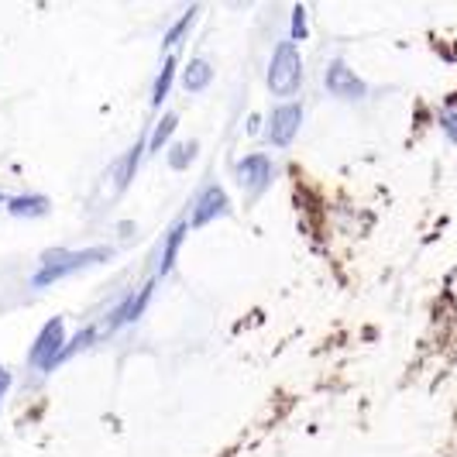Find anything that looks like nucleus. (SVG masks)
Here are the masks:
<instances>
[{"label": "nucleus", "instance_id": "10", "mask_svg": "<svg viewBox=\"0 0 457 457\" xmlns=\"http://www.w3.org/2000/svg\"><path fill=\"white\" fill-rule=\"evenodd\" d=\"M210 83H213V66H210V59L193 55L183 69V90L186 93H204Z\"/></svg>", "mask_w": 457, "mask_h": 457}, {"label": "nucleus", "instance_id": "8", "mask_svg": "<svg viewBox=\"0 0 457 457\" xmlns=\"http://www.w3.org/2000/svg\"><path fill=\"white\" fill-rule=\"evenodd\" d=\"M4 206H7V213L14 220H38V217H46L48 210H52L48 196H42V193H18V196H11Z\"/></svg>", "mask_w": 457, "mask_h": 457}, {"label": "nucleus", "instance_id": "12", "mask_svg": "<svg viewBox=\"0 0 457 457\" xmlns=\"http://www.w3.org/2000/svg\"><path fill=\"white\" fill-rule=\"evenodd\" d=\"M172 83H176V55H165L162 72L155 76V87H152V107H155V111L165 104V96H169V90H172Z\"/></svg>", "mask_w": 457, "mask_h": 457}, {"label": "nucleus", "instance_id": "20", "mask_svg": "<svg viewBox=\"0 0 457 457\" xmlns=\"http://www.w3.org/2000/svg\"><path fill=\"white\" fill-rule=\"evenodd\" d=\"M11 368L7 365H0V406H4V399H7V392H11Z\"/></svg>", "mask_w": 457, "mask_h": 457}, {"label": "nucleus", "instance_id": "21", "mask_svg": "<svg viewBox=\"0 0 457 457\" xmlns=\"http://www.w3.org/2000/svg\"><path fill=\"white\" fill-rule=\"evenodd\" d=\"M0 204H7V200H4V193H0Z\"/></svg>", "mask_w": 457, "mask_h": 457}, {"label": "nucleus", "instance_id": "17", "mask_svg": "<svg viewBox=\"0 0 457 457\" xmlns=\"http://www.w3.org/2000/svg\"><path fill=\"white\" fill-rule=\"evenodd\" d=\"M96 334H100L96 327H87L83 334H76V337H72V341L66 344V351H62V361H69V358H76L79 351H87V347H90V344L96 341ZM62 361H59V365H62Z\"/></svg>", "mask_w": 457, "mask_h": 457}, {"label": "nucleus", "instance_id": "1", "mask_svg": "<svg viewBox=\"0 0 457 457\" xmlns=\"http://www.w3.org/2000/svg\"><path fill=\"white\" fill-rule=\"evenodd\" d=\"M111 258V248H79V252H69V248H59V252H48L42 269L31 275V286L35 289H46L52 282H62L66 275H76L90 265H100Z\"/></svg>", "mask_w": 457, "mask_h": 457}, {"label": "nucleus", "instance_id": "14", "mask_svg": "<svg viewBox=\"0 0 457 457\" xmlns=\"http://www.w3.org/2000/svg\"><path fill=\"white\" fill-rule=\"evenodd\" d=\"M179 128V114H165L155 124V131H152V137H148V152H159L162 145H169L172 141V131Z\"/></svg>", "mask_w": 457, "mask_h": 457}, {"label": "nucleus", "instance_id": "18", "mask_svg": "<svg viewBox=\"0 0 457 457\" xmlns=\"http://www.w3.org/2000/svg\"><path fill=\"white\" fill-rule=\"evenodd\" d=\"M289 31H293V42H303V38L310 35V28H306V4H296V7H293V28H289Z\"/></svg>", "mask_w": 457, "mask_h": 457}, {"label": "nucleus", "instance_id": "19", "mask_svg": "<svg viewBox=\"0 0 457 457\" xmlns=\"http://www.w3.org/2000/svg\"><path fill=\"white\" fill-rule=\"evenodd\" d=\"M440 124H444L447 137H451V141H457V111H444V114H440Z\"/></svg>", "mask_w": 457, "mask_h": 457}, {"label": "nucleus", "instance_id": "15", "mask_svg": "<svg viewBox=\"0 0 457 457\" xmlns=\"http://www.w3.org/2000/svg\"><path fill=\"white\" fill-rule=\"evenodd\" d=\"M196 152H200L196 141H176V145L169 148V165H172V169H186L189 162L196 159Z\"/></svg>", "mask_w": 457, "mask_h": 457}, {"label": "nucleus", "instance_id": "6", "mask_svg": "<svg viewBox=\"0 0 457 457\" xmlns=\"http://www.w3.org/2000/svg\"><path fill=\"white\" fill-rule=\"evenodd\" d=\"M234 176H237L241 189H248L254 200H258V196L269 189V183H272V159H269V155H262V152L245 155V159L237 162Z\"/></svg>", "mask_w": 457, "mask_h": 457}, {"label": "nucleus", "instance_id": "5", "mask_svg": "<svg viewBox=\"0 0 457 457\" xmlns=\"http://www.w3.org/2000/svg\"><path fill=\"white\" fill-rule=\"evenodd\" d=\"M323 90L330 96H341V100H361L368 93V83L344 59H334L323 72Z\"/></svg>", "mask_w": 457, "mask_h": 457}, {"label": "nucleus", "instance_id": "11", "mask_svg": "<svg viewBox=\"0 0 457 457\" xmlns=\"http://www.w3.org/2000/svg\"><path fill=\"white\" fill-rule=\"evenodd\" d=\"M186 230H189V220H179L176 228L169 230V237H165V245H162V262H159V278L172 272V265H176V258H179V248H183V237Z\"/></svg>", "mask_w": 457, "mask_h": 457}, {"label": "nucleus", "instance_id": "2", "mask_svg": "<svg viewBox=\"0 0 457 457\" xmlns=\"http://www.w3.org/2000/svg\"><path fill=\"white\" fill-rule=\"evenodd\" d=\"M303 90V55L293 38L278 42L272 48V62H269V93L278 100H293Z\"/></svg>", "mask_w": 457, "mask_h": 457}, {"label": "nucleus", "instance_id": "13", "mask_svg": "<svg viewBox=\"0 0 457 457\" xmlns=\"http://www.w3.org/2000/svg\"><path fill=\"white\" fill-rule=\"evenodd\" d=\"M196 14H200V7H189L179 21L172 24L169 31H165V38H162V46L165 48H176L179 42H183L186 35H189V28H193V21H196Z\"/></svg>", "mask_w": 457, "mask_h": 457}, {"label": "nucleus", "instance_id": "3", "mask_svg": "<svg viewBox=\"0 0 457 457\" xmlns=\"http://www.w3.org/2000/svg\"><path fill=\"white\" fill-rule=\"evenodd\" d=\"M66 320L62 317H52V320L38 330V337L28 351V365L35 371H52V368L62 361V351H66Z\"/></svg>", "mask_w": 457, "mask_h": 457}, {"label": "nucleus", "instance_id": "9", "mask_svg": "<svg viewBox=\"0 0 457 457\" xmlns=\"http://www.w3.org/2000/svg\"><path fill=\"white\" fill-rule=\"evenodd\" d=\"M155 293V282H145L141 289H137L135 296H128L120 306H117V313L111 317V327H120V323H135L141 313H145V306H148V299Z\"/></svg>", "mask_w": 457, "mask_h": 457}, {"label": "nucleus", "instance_id": "7", "mask_svg": "<svg viewBox=\"0 0 457 457\" xmlns=\"http://www.w3.org/2000/svg\"><path fill=\"white\" fill-rule=\"evenodd\" d=\"M228 213H230L228 193H224L220 186H206L204 193H200V200L193 204L189 228H206V224H213V220H220V217H228Z\"/></svg>", "mask_w": 457, "mask_h": 457}, {"label": "nucleus", "instance_id": "16", "mask_svg": "<svg viewBox=\"0 0 457 457\" xmlns=\"http://www.w3.org/2000/svg\"><path fill=\"white\" fill-rule=\"evenodd\" d=\"M141 152H145V145H135L128 155H124V162H120V169H117V189H124V186L135 179L137 172V162H141Z\"/></svg>", "mask_w": 457, "mask_h": 457}, {"label": "nucleus", "instance_id": "4", "mask_svg": "<svg viewBox=\"0 0 457 457\" xmlns=\"http://www.w3.org/2000/svg\"><path fill=\"white\" fill-rule=\"evenodd\" d=\"M299 128H303V104H296V100L278 104L265 120V141L272 148H289L293 137L299 135Z\"/></svg>", "mask_w": 457, "mask_h": 457}]
</instances>
